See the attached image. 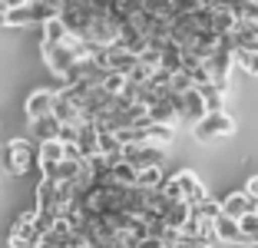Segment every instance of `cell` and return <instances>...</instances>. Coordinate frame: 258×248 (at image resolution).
Returning a JSON list of instances; mask_svg holds the SVG:
<instances>
[{
  "label": "cell",
  "instance_id": "1",
  "mask_svg": "<svg viewBox=\"0 0 258 248\" xmlns=\"http://www.w3.org/2000/svg\"><path fill=\"white\" fill-rule=\"evenodd\" d=\"M192 136H196V143L209 146L215 143V139H225V136H235V119L225 113H209L202 122H196L192 126Z\"/></svg>",
  "mask_w": 258,
  "mask_h": 248
},
{
  "label": "cell",
  "instance_id": "2",
  "mask_svg": "<svg viewBox=\"0 0 258 248\" xmlns=\"http://www.w3.org/2000/svg\"><path fill=\"white\" fill-rule=\"evenodd\" d=\"M40 241V228H37V209L33 212H20L14 218V228H10V248H37Z\"/></svg>",
  "mask_w": 258,
  "mask_h": 248
},
{
  "label": "cell",
  "instance_id": "3",
  "mask_svg": "<svg viewBox=\"0 0 258 248\" xmlns=\"http://www.w3.org/2000/svg\"><path fill=\"white\" fill-rule=\"evenodd\" d=\"M37 165V149L30 139H10L7 143V169L14 175H27Z\"/></svg>",
  "mask_w": 258,
  "mask_h": 248
},
{
  "label": "cell",
  "instance_id": "4",
  "mask_svg": "<svg viewBox=\"0 0 258 248\" xmlns=\"http://www.w3.org/2000/svg\"><path fill=\"white\" fill-rule=\"evenodd\" d=\"M40 50H43V63L50 67V73H53L60 83H67L70 70L76 67V53L70 50V43H60V46H50V43H43Z\"/></svg>",
  "mask_w": 258,
  "mask_h": 248
},
{
  "label": "cell",
  "instance_id": "5",
  "mask_svg": "<svg viewBox=\"0 0 258 248\" xmlns=\"http://www.w3.org/2000/svg\"><path fill=\"white\" fill-rule=\"evenodd\" d=\"M232 70H235V53L228 50H215L209 60H205V73H209V83L219 86V90L228 93V83H232Z\"/></svg>",
  "mask_w": 258,
  "mask_h": 248
},
{
  "label": "cell",
  "instance_id": "6",
  "mask_svg": "<svg viewBox=\"0 0 258 248\" xmlns=\"http://www.w3.org/2000/svg\"><path fill=\"white\" fill-rule=\"evenodd\" d=\"M175 113H179V126L192 129L196 122H202L205 116H209V109H205L199 90H189L185 96H175Z\"/></svg>",
  "mask_w": 258,
  "mask_h": 248
},
{
  "label": "cell",
  "instance_id": "7",
  "mask_svg": "<svg viewBox=\"0 0 258 248\" xmlns=\"http://www.w3.org/2000/svg\"><path fill=\"white\" fill-rule=\"evenodd\" d=\"M37 215H43V218H60V215H63L60 182L40 179V185H37Z\"/></svg>",
  "mask_w": 258,
  "mask_h": 248
},
{
  "label": "cell",
  "instance_id": "8",
  "mask_svg": "<svg viewBox=\"0 0 258 248\" xmlns=\"http://www.w3.org/2000/svg\"><path fill=\"white\" fill-rule=\"evenodd\" d=\"M172 179H175V185H179V196H182V202L189 205V209H196V205H202L205 199H209V189L202 185V179H199L196 172L182 169V172H175Z\"/></svg>",
  "mask_w": 258,
  "mask_h": 248
},
{
  "label": "cell",
  "instance_id": "9",
  "mask_svg": "<svg viewBox=\"0 0 258 248\" xmlns=\"http://www.w3.org/2000/svg\"><path fill=\"white\" fill-rule=\"evenodd\" d=\"M162 152H166V149L149 146V143H143V146H122V159H126L129 165H136L139 172H143V169H152V165H159L162 162Z\"/></svg>",
  "mask_w": 258,
  "mask_h": 248
},
{
  "label": "cell",
  "instance_id": "10",
  "mask_svg": "<svg viewBox=\"0 0 258 248\" xmlns=\"http://www.w3.org/2000/svg\"><path fill=\"white\" fill-rule=\"evenodd\" d=\"M53 99L56 93L53 90H33L23 103V113H27V122L30 119H43V116H53Z\"/></svg>",
  "mask_w": 258,
  "mask_h": 248
},
{
  "label": "cell",
  "instance_id": "11",
  "mask_svg": "<svg viewBox=\"0 0 258 248\" xmlns=\"http://www.w3.org/2000/svg\"><path fill=\"white\" fill-rule=\"evenodd\" d=\"M248 212H255V202L248 199V192L245 189H238V192H228L225 199H222V215H228V218H245Z\"/></svg>",
  "mask_w": 258,
  "mask_h": 248
},
{
  "label": "cell",
  "instance_id": "12",
  "mask_svg": "<svg viewBox=\"0 0 258 248\" xmlns=\"http://www.w3.org/2000/svg\"><path fill=\"white\" fill-rule=\"evenodd\" d=\"M56 162H63V143H60V139L40 143V146H37V165H40V172L50 175Z\"/></svg>",
  "mask_w": 258,
  "mask_h": 248
},
{
  "label": "cell",
  "instance_id": "13",
  "mask_svg": "<svg viewBox=\"0 0 258 248\" xmlns=\"http://www.w3.org/2000/svg\"><path fill=\"white\" fill-rule=\"evenodd\" d=\"M232 40H235V50L258 53V23L238 20V23H235V33H232Z\"/></svg>",
  "mask_w": 258,
  "mask_h": 248
},
{
  "label": "cell",
  "instance_id": "14",
  "mask_svg": "<svg viewBox=\"0 0 258 248\" xmlns=\"http://www.w3.org/2000/svg\"><path fill=\"white\" fill-rule=\"evenodd\" d=\"M96 146H99V129L93 122H83V126L76 129V149L83 159H93L96 156Z\"/></svg>",
  "mask_w": 258,
  "mask_h": 248
},
{
  "label": "cell",
  "instance_id": "15",
  "mask_svg": "<svg viewBox=\"0 0 258 248\" xmlns=\"http://www.w3.org/2000/svg\"><path fill=\"white\" fill-rule=\"evenodd\" d=\"M235 10L225 7V4H219V7H212V30L219 33V37H232L235 33Z\"/></svg>",
  "mask_w": 258,
  "mask_h": 248
},
{
  "label": "cell",
  "instance_id": "16",
  "mask_svg": "<svg viewBox=\"0 0 258 248\" xmlns=\"http://www.w3.org/2000/svg\"><path fill=\"white\" fill-rule=\"evenodd\" d=\"M60 122L56 116H43V119H30V133L37 143H50V139H60Z\"/></svg>",
  "mask_w": 258,
  "mask_h": 248
},
{
  "label": "cell",
  "instance_id": "17",
  "mask_svg": "<svg viewBox=\"0 0 258 248\" xmlns=\"http://www.w3.org/2000/svg\"><path fill=\"white\" fill-rule=\"evenodd\" d=\"M189 205L185 202H169L166 212H162V222H166V228H172V232H182L185 222H189Z\"/></svg>",
  "mask_w": 258,
  "mask_h": 248
},
{
  "label": "cell",
  "instance_id": "18",
  "mask_svg": "<svg viewBox=\"0 0 258 248\" xmlns=\"http://www.w3.org/2000/svg\"><path fill=\"white\" fill-rule=\"evenodd\" d=\"M146 143L159 146V149H169L175 143V126H159V122H149L146 126Z\"/></svg>",
  "mask_w": 258,
  "mask_h": 248
},
{
  "label": "cell",
  "instance_id": "19",
  "mask_svg": "<svg viewBox=\"0 0 258 248\" xmlns=\"http://www.w3.org/2000/svg\"><path fill=\"white\" fill-rule=\"evenodd\" d=\"M136 179H139V169H136V165H129L126 159H116V162H113V172H109V182H116V185H126V189H133V185H136Z\"/></svg>",
  "mask_w": 258,
  "mask_h": 248
},
{
  "label": "cell",
  "instance_id": "20",
  "mask_svg": "<svg viewBox=\"0 0 258 248\" xmlns=\"http://www.w3.org/2000/svg\"><path fill=\"white\" fill-rule=\"evenodd\" d=\"M199 96H202L205 109L209 113H225V90H219V86H212V83H205V86H196Z\"/></svg>",
  "mask_w": 258,
  "mask_h": 248
},
{
  "label": "cell",
  "instance_id": "21",
  "mask_svg": "<svg viewBox=\"0 0 258 248\" xmlns=\"http://www.w3.org/2000/svg\"><path fill=\"white\" fill-rule=\"evenodd\" d=\"M96 156H106V159H122V143L119 136L109 133V129H99V146H96Z\"/></svg>",
  "mask_w": 258,
  "mask_h": 248
},
{
  "label": "cell",
  "instance_id": "22",
  "mask_svg": "<svg viewBox=\"0 0 258 248\" xmlns=\"http://www.w3.org/2000/svg\"><path fill=\"white\" fill-rule=\"evenodd\" d=\"M40 30H43V43H50V46H60V43H67V40H70V30L63 27V20H60V17L46 20L43 27H40Z\"/></svg>",
  "mask_w": 258,
  "mask_h": 248
},
{
  "label": "cell",
  "instance_id": "23",
  "mask_svg": "<svg viewBox=\"0 0 258 248\" xmlns=\"http://www.w3.org/2000/svg\"><path fill=\"white\" fill-rule=\"evenodd\" d=\"M169 175L162 172V165H152V169H143L139 172V179H136V185L139 189H162V182H166Z\"/></svg>",
  "mask_w": 258,
  "mask_h": 248
},
{
  "label": "cell",
  "instance_id": "24",
  "mask_svg": "<svg viewBox=\"0 0 258 248\" xmlns=\"http://www.w3.org/2000/svg\"><path fill=\"white\" fill-rule=\"evenodd\" d=\"M235 67L245 70L251 80H258V53H245V50H235Z\"/></svg>",
  "mask_w": 258,
  "mask_h": 248
},
{
  "label": "cell",
  "instance_id": "25",
  "mask_svg": "<svg viewBox=\"0 0 258 248\" xmlns=\"http://www.w3.org/2000/svg\"><path fill=\"white\" fill-rule=\"evenodd\" d=\"M143 10L149 17H162V20H172V4L169 0H143Z\"/></svg>",
  "mask_w": 258,
  "mask_h": 248
},
{
  "label": "cell",
  "instance_id": "26",
  "mask_svg": "<svg viewBox=\"0 0 258 248\" xmlns=\"http://www.w3.org/2000/svg\"><path fill=\"white\" fill-rule=\"evenodd\" d=\"M235 20H245V23H258V0H245L235 7Z\"/></svg>",
  "mask_w": 258,
  "mask_h": 248
},
{
  "label": "cell",
  "instance_id": "27",
  "mask_svg": "<svg viewBox=\"0 0 258 248\" xmlns=\"http://www.w3.org/2000/svg\"><path fill=\"white\" fill-rule=\"evenodd\" d=\"M169 4H172V17H192L202 7V0H169Z\"/></svg>",
  "mask_w": 258,
  "mask_h": 248
},
{
  "label": "cell",
  "instance_id": "28",
  "mask_svg": "<svg viewBox=\"0 0 258 248\" xmlns=\"http://www.w3.org/2000/svg\"><path fill=\"white\" fill-rule=\"evenodd\" d=\"M122 86H126V76H119V73H106L103 76V93H109V96H119Z\"/></svg>",
  "mask_w": 258,
  "mask_h": 248
},
{
  "label": "cell",
  "instance_id": "29",
  "mask_svg": "<svg viewBox=\"0 0 258 248\" xmlns=\"http://www.w3.org/2000/svg\"><path fill=\"white\" fill-rule=\"evenodd\" d=\"M192 212H199V215H202V218H212V222H215V218L222 215V202H215V199L209 196V199H205L202 205H196V209H192Z\"/></svg>",
  "mask_w": 258,
  "mask_h": 248
},
{
  "label": "cell",
  "instance_id": "30",
  "mask_svg": "<svg viewBox=\"0 0 258 248\" xmlns=\"http://www.w3.org/2000/svg\"><path fill=\"white\" fill-rule=\"evenodd\" d=\"M245 192H248V199L258 205V175H251V179L245 182Z\"/></svg>",
  "mask_w": 258,
  "mask_h": 248
},
{
  "label": "cell",
  "instance_id": "31",
  "mask_svg": "<svg viewBox=\"0 0 258 248\" xmlns=\"http://www.w3.org/2000/svg\"><path fill=\"white\" fill-rule=\"evenodd\" d=\"M27 4H40V0H4V7H27Z\"/></svg>",
  "mask_w": 258,
  "mask_h": 248
},
{
  "label": "cell",
  "instance_id": "32",
  "mask_svg": "<svg viewBox=\"0 0 258 248\" xmlns=\"http://www.w3.org/2000/svg\"><path fill=\"white\" fill-rule=\"evenodd\" d=\"M37 248H56V245H50V241H43V238H40V241H37Z\"/></svg>",
  "mask_w": 258,
  "mask_h": 248
},
{
  "label": "cell",
  "instance_id": "33",
  "mask_svg": "<svg viewBox=\"0 0 258 248\" xmlns=\"http://www.w3.org/2000/svg\"><path fill=\"white\" fill-rule=\"evenodd\" d=\"M209 248H225V245H209Z\"/></svg>",
  "mask_w": 258,
  "mask_h": 248
}]
</instances>
